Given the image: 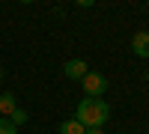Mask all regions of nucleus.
<instances>
[{
  "mask_svg": "<svg viewBox=\"0 0 149 134\" xmlns=\"http://www.w3.org/2000/svg\"><path fill=\"white\" fill-rule=\"evenodd\" d=\"M63 72H66V78H72V81H84V75L90 72V66H86L84 60H69V63L63 66Z\"/></svg>",
  "mask_w": 149,
  "mask_h": 134,
  "instance_id": "obj_3",
  "label": "nucleus"
},
{
  "mask_svg": "<svg viewBox=\"0 0 149 134\" xmlns=\"http://www.w3.org/2000/svg\"><path fill=\"white\" fill-rule=\"evenodd\" d=\"M131 51L137 54V57H149V33L140 30V33H134V39H131Z\"/></svg>",
  "mask_w": 149,
  "mask_h": 134,
  "instance_id": "obj_4",
  "label": "nucleus"
},
{
  "mask_svg": "<svg viewBox=\"0 0 149 134\" xmlns=\"http://www.w3.org/2000/svg\"><path fill=\"white\" fill-rule=\"evenodd\" d=\"M86 128L78 122V119H66V122L63 125H60V134H84Z\"/></svg>",
  "mask_w": 149,
  "mask_h": 134,
  "instance_id": "obj_6",
  "label": "nucleus"
},
{
  "mask_svg": "<svg viewBox=\"0 0 149 134\" xmlns=\"http://www.w3.org/2000/svg\"><path fill=\"white\" fill-rule=\"evenodd\" d=\"M74 119L84 125V128H102L107 119H110V104L104 99H86L78 104V110H74Z\"/></svg>",
  "mask_w": 149,
  "mask_h": 134,
  "instance_id": "obj_1",
  "label": "nucleus"
},
{
  "mask_svg": "<svg viewBox=\"0 0 149 134\" xmlns=\"http://www.w3.org/2000/svg\"><path fill=\"white\" fill-rule=\"evenodd\" d=\"M6 119H9V122H12V125L18 128V125H24V122H27L30 116H27V110H24V107H15V110H12V113H9Z\"/></svg>",
  "mask_w": 149,
  "mask_h": 134,
  "instance_id": "obj_7",
  "label": "nucleus"
},
{
  "mask_svg": "<svg viewBox=\"0 0 149 134\" xmlns=\"http://www.w3.org/2000/svg\"><path fill=\"white\" fill-rule=\"evenodd\" d=\"M84 134H104V131H102V128H86Z\"/></svg>",
  "mask_w": 149,
  "mask_h": 134,
  "instance_id": "obj_9",
  "label": "nucleus"
},
{
  "mask_svg": "<svg viewBox=\"0 0 149 134\" xmlns=\"http://www.w3.org/2000/svg\"><path fill=\"white\" fill-rule=\"evenodd\" d=\"M0 81H3V69H0Z\"/></svg>",
  "mask_w": 149,
  "mask_h": 134,
  "instance_id": "obj_10",
  "label": "nucleus"
},
{
  "mask_svg": "<svg viewBox=\"0 0 149 134\" xmlns=\"http://www.w3.org/2000/svg\"><path fill=\"white\" fill-rule=\"evenodd\" d=\"M15 107H18V101H15V95H12V92H3V95H0V116H9Z\"/></svg>",
  "mask_w": 149,
  "mask_h": 134,
  "instance_id": "obj_5",
  "label": "nucleus"
},
{
  "mask_svg": "<svg viewBox=\"0 0 149 134\" xmlns=\"http://www.w3.org/2000/svg\"><path fill=\"white\" fill-rule=\"evenodd\" d=\"M81 83H84V92L90 95V99H102L104 90H107V78L102 75V72H86Z\"/></svg>",
  "mask_w": 149,
  "mask_h": 134,
  "instance_id": "obj_2",
  "label": "nucleus"
},
{
  "mask_svg": "<svg viewBox=\"0 0 149 134\" xmlns=\"http://www.w3.org/2000/svg\"><path fill=\"white\" fill-rule=\"evenodd\" d=\"M0 134H18V128L12 125L6 116H0Z\"/></svg>",
  "mask_w": 149,
  "mask_h": 134,
  "instance_id": "obj_8",
  "label": "nucleus"
}]
</instances>
